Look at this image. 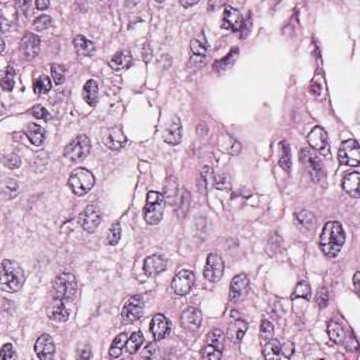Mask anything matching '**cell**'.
<instances>
[{
	"label": "cell",
	"mask_w": 360,
	"mask_h": 360,
	"mask_svg": "<svg viewBox=\"0 0 360 360\" xmlns=\"http://www.w3.org/2000/svg\"><path fill=\"white\" fill-rule=\"evenodd\" d=\"M48 6H49V3H48V2H40V0H38V2H35V7H37L38 10H45Z\"/></svg>",
	"instance_id": "58"
},
{
	"label": "cell",
	"mask_w": 360,
	"mask_h": 360,
	"mask_svg": "<svg viewBox=\"0 0 360 360\" xmlns=\"http://www.w3.org/2000/svg\"><path fill=\"white\" fill-rule=\"evenodd\" d=\"M280 350H281V354L285 357H291V354L294 353V345H293V342H286Z\"/></svg>",
	"instance_id": "56"
},
{
	"label": "cell",
	"mask_w": 360,
	"mask_h": 360,
	"mask_svg": "<svg viewBox=\"0 0 360 360\" xmlns=\"http://www.w3.org/2000/svg\"><path fill=\"white\" fill-rule=\"evenodd\" d=\"M345 231L338 221H329L322 229L320 248L326 258H337L345 244Z\"/></svg>",
	"instance_id": "1"
},
{
	"label": "cell",
	"mask_w": 360,
	"mask_h": 360,
	"mask_svg": "<svg viewBox=\"0 0 360 360\" xmlns=\"http://www.w3.org/2000/svg\"><path fill=\"white\" fill-rule=\"evenodd\" d=\"M51 75H53L55 85H62L65 82V76H66V68L64 65L53 64L51 65Z\"/></svg>",
	"instance_id": "44"
},
{
	"label": "cell",
	"mask_w": 360,
	"mask_h": 360,
	"mask_svg": "<svg viewBox=\"0 0 360 360\" xmlns=\"http://www.w3.org/2000/svg\"><path fill=\"white\" fill-rule=\"evenodd\" d=\"M194 281H196V276L192 270L183 269L174 276L173 281H172V289L177 296H186L187 293H190L194 287Z\"/></svg>",
	"instance_id": "11"
},
{
	"label": "cell",
	"mask_w": 360,
	"mask_h": 360,
	"mask_svg": "<svg viewBox=\"0 0 360 360\" xmlns=\"http://www.w3.org/2000/svg\"><path fill=\"white\" fill-rule=\"evenodd\" d=\"M5 51V40H2V53Z\"/></svg>",
	"instance_id": "61"
},
{
	"label": "cell",
	"mask_w": 360,
	"mask_h": 360,
	"mask_svg": "<svg viewBox=\"0 0 360 360\" xmlns=\"http://www.w3.org/2000/svg\"><path fill=\"white\" fill-rule=\"evenodd\" d=\"M90 140L86 135H78L65 146L64 157L68 158L70 162H81L90 152Z\"/></svg>",
	"instance_id": "6"
},
{
	"label": "cell",
	"mask_w": 360,
	"mask_h": 360,
	"mask_svg": "<svg viewBox=\"0 0 360 360\" xmlns=\"http://www.w3.org/2000/svg\"><path fill=\"white\" fill-rule=\"evenodd\" d=\"M165 194H166V198H168L170 203H173L174 197L177 194V185H176V180L173 177H169L166 185H165Z\"/></svg>",
	"instance_id": "46"
},
{
	"label": "cell",
	"mask_w": 360,
	"mask_h": 360,
	"mask_svg": "<svg viewBox=\"0 0 360 360\" xmlns=\"http://www.w3.org/2000/svg\"><path fill=\"white\" fill-rule=\"evenodd\" d=\"M165 211V197L158 192H148L146 196V204L144 207V218L146 224L149 225H157L161 222Z\"/></svg>",
	"instance_id": "4"
},
{
	"label": "cell",
	"mask_w": 360,
	"mask_h": 360,
	"mask_svg": "<svg viewBox=\"0 0 360 360\" xmlns=\"http://www.w3.org/2000/svg\"><path fill=\"white\" fill-rule=\"evenodd\" d=\"M51 86H53V83H51V79L48 78V76H40V78H37L34 82V85H33V87H34V93L38 94V96H42V94L48 93L49 90H51Z\"/></svg>",
	"instance_id": "39"
},
{
	"label": "cell",
	"mask_w": 360,
	"mask_h": 360,
	"mask_svg": "<svg viewBox=\"0 0 360 360\" xmlns=\"http://www.w3.org/2000/svg\"><path fill=\"white\" fill-rule=\"evenodd\" d=\"M296 221L297 224H298V227L304 229V231H311L314 228V224H315V218H314L313 213H310V211L297 213Z\"/></svg>",
	"instance_id": "36"
},
{
	"label": "cell",
	"mask_w": 360,
	"mask_h": 360,
	"mask_svg": "<svg viewBox=\"0 0 360 360\" xmlns=\"http://www.w3.org/2000/svg\"><path fill=\"white\" fill-rule=\"evenodd\" d=\"M310 297H311V287L308 285L307 280L298 281L296 290H294V294H293V298H305V300H310Z\"/></svg>",
	"instance_id": "43"
},
{
	"label": "cell",
	"mask_w": 360,
	"mask_h": 360,
	"mask_svg": "<svg viewBox=\"0 0 360 360\" xmlns=\"http://www.w3.org/2000/svg\"><path fill=\"white\" fill-rule=\"evenodd\" d=\"M214 182H215V177H214V174H213V172H211L209 168H204L203 170L200 172V174H198V180H197V185H198V189H200V192L207 193V190H209V183L211 185V186H214Z\"/></svg>",
	"instance_id": "33"
},
{
	"label": "cell",
	"mask_w": 360,
	"mask_h": 360,
	"mask_svg": "<svg viewBox=\"0 0 360 360\" xmlns=\"http://www.w3.org/2000/svg\"><path fill=\"white\" fill-rule=\"evenodd\" d=\"M315 301L318 304L320 308H325L328 305V301H329V293H328V289L326 287H321L318 293H317V297H315Z\"/></svg>",
	"instance_id": "48"
},
{
	"label": "cell",
	"mask_w": 360,
	"mask_h": 360,
	"mask_svg": "<svg viewBox=\"0 0 360 360\" xmlns=\"http://www.w3.org/2000/svg\"><path fill=\"white\" fill-rule=\"evenodd\" d=\"M301 161L307 169V173L314 183H318L324 177V166L321 163L320 158L315 155V152L310 148H305L301 151Z\"/></svg>",
	"instance_id": "7"
},
{
	"label": "cell",
	"mask_w": 360,
	"mask_h": 360,
	"mask_svg": "<svg viewBox=\"0 0 360 360\" xmlns=\"http://www.w3.org/2000/svg\"><path fill=\"white\" fill-rule=\"evenodd\" d=\"M273 333H274V328L273 325H272V322L266 320L262 321V325H261L262 339H263V341H270V339L273 338Z\"/></svg>",
	"instance_id": "47"
},
{
	"label": "cell",
	"mask_w": 360,
	"mask_h": 360,
	"mask_svg": "<svg viewBox=\"0 0 360 360\" xmlns=\"http://www.w3.org/2000/svg\"><path fill=\"white\" fill-rule=\"evenodd\" d=\"M248 329V324L242 320H235L228 326L227 338L233 343H239L244 338L245 332Z\"/></svg>",
	"instance_id": "26"
},
{
	"label": "cell",
	"mask_w": 360,
	"mask_h": 360,
	"mask_svg": "<svg viewBox=\"0 0 360 360\" xmlns=\"http://www.w3.org/2000/svg\"><path fill=\"white\" fill-rule=\"evenodd\" d=\"M20 163H21V161H20V158H18L16 153L7 155V157L5 158V161H3V165H5L7 169H12V170L17 169L18 166H20Z\"/></svg>",
	"instance_id": "50"
},
{
	"label": "cell",
	"mask_w": 360,
	"mask_h": 360,
	"mask_svg": "<svg viewBox=\"0 0 360 360\" xmlns=\"http://www.w3.org/2000/svg\"><path fill=\"white\" fill-rule=\"evenodd\" d=\"M328 335L331 338L332 342L338 343V345H342L346 341V333L345 329L341 324H338L337 321H331L328 324Z\"/></svg>",
	"instance_id": "31"
},
{
	"label": "cell",
	"mask_w": 360,
	"mask_h": 360,
	"mask_svg": "<svg viewBox=\"0 0 360 360\" xmlns=\"http://www.w3.org/2000/svg\"><path fill=\"white\" fill-rule=\"evenodd\" d=\"M198 2L197 0H194V2H185V0H182L180 2V5L183 7H190V6H194V5H197Z\"/></svg>",
	"instance_id": "59"
},
{
	"label": "cell",
	"mask_w": 360,
	"mask_h": 360,
	"mask_svg": "<svg viewBox=\"0 0 360 360\" xmlns=\"http://www.w3.org/2000/svg\"><path fill=\"white\" fill-rule=\"evenodd\" d=\"M53 294L55 300L69 302L75 300L78 294V281L72 273H61L54 280Z\"/></svg>",
	"instance_id": "3"
},
{
	"label": "cell",
	"mask_w": 360,
	"mask_h": 360,
	"mask_svg": "<svg viewBox=\"0 0 360 360\" xmlns=\"http://www.w3.org/2000/svg\"><path fill=\"white\" fill-rule=\"evenodd\" d=\"M234 148H233V153L234 155H237V153H239L241 152V145H239V142H234Z\"/></svg>",
	"instance_id": "60"
},
{
	"label": "cell",
	"mask_w": 360,
	"mask_h": 360,
	"mask_svg": "<svg viewBox=\"0 0 360 360\" xmlns=\"http://www.w3.org/2000/svg\"><path fill=\"white\" fill-rule=\"evenodd\" d=\"M222 273H224L222 258L217 253H210L207 262H205V266H204V277L211 283H215L222 277Z\"/></svg>",
	"instance_id": "12"
},
{
	"label": "cell",
	"mask_w": 360,
	"mask_h": 360,
	"mask_svg": "<svg viewBox=\"0 0 360 360\" xmlns=\"http://www.w3.org/2000/svg\"><path fill=\"white\" fill-rule=\"evenodd\" d=\"M250 30H252V16H249L246 20H242V24H241V27L238 29L239 38L245 40L249 35Z\"/></svg>",
	"instance_id": "49"
},
{
	"label": "cell",
	"mask_w": 360,
	"mask_h": 360,
	"mask_svg": "<svg viewBox=\"0 0 360 360\" xmlns=\"http://www.w3.org/2000/svg\"><path fill=\"white\" fill-rule=\"evenodd\" d=\"M242 24V14L233 6H225L222 17H221V27L227 31H238Z\"/></svg>",
	"instance_id": "13"
},
{
	"label": "cell",
	"mask_w": 360,
	"mask_h": 360,
	"mask_svg": "<svg viewBox=\"0 0 360 360\" xmlns=\"http://www.w3.org/2000/svg\"><path fill=\"white\" fill-rule=\"evenodd\" d=\"M103 142L111 151H120L122 146L125 145L127 138H125V135L121 131V128L113 127L110 130H107L105 138H103Z\"/></svg>",
	"instance_id": "18"
},
{
	"label": "cell",
	"mask_w": 360,
	"mask_h": 360,
	"mask_svg": "<svg viewBox=\"0 0 360 360\" xmlns=\"http://www.w3.org/2000/svg\"><path fill=\"white\" fill-rule=\"evenodd\" d=\"M0 359H2V360H13V359H16V353H14V348H13V345H10V343H6V345H3V348H2V352H0Z\"/></svg>",
	"instance_id": "51"
},
{
	"label": "cell",
	"mask_w": 360,
	"mask_h": 360,
	"mask_svg": "<svg viewBox=\"0 0 360 360\" xmlns=\"http://www.w3.org/2000/svg\"><path fill=\"white\" fill-rule=\"evenodd\" d=\"M359 279H360V273H359V272H356V273H354V277H353L354 290H356V291H359V289H360V281H359Z\"/></svg>",
	"instance_id": "57"
},
{
	"label": "cell",
	"mask_w": 360,
	"mask_h": 360,
	"mask_svg": "<svg viewBox=\"0 0 360 360\" xmlns=\"http://www.w3.org/2000/svg\"><path fill=\"white\" fill-rule=\"evenodd\" d=\"M238 55V49H233L231 53H229V55H228L227 58L222 59V61H220L218 64H217V66L218 68H221V69H228L231 65L234 64V59H235V57Z\"/></svg>",
	"instance_id": "54"
},
{
	"label": "cell",
	"mask_w": 360,
	"mask_h": 360,
	"mask_svg": "<svg viewBox=\"0 0 360 360\" xmlns=\"http://www.w3.org/2000/svg\"><path fill=\"white\" fill-rule=\"evenodd\" d=\"M14 87V69L12 66H7L2 73V89L5 92H10Z\"/></svg>",
	"instance_id": "41"
},
{
	"label": "cell",
	"mask_w": 360,
	"mask_h": 360,
	"mask_svg": "<svg viewBox=\"0 0 360 360\" xmlns=\"http://www.w3.org/2000/svg\"><path fill=\"white\" fill-rule=\"evenodd\" d=\"M203 315L197 308H186L180 315V322L189 331H198L201 326Z\"/></svg>",
	"instance_id": "17"
},
{
	"label": "cell",
	"mask_w": 360,
	"mask_h": 360,
	"mask_svg": "<svg viewBox=\"0 0 360 360\" xmlns=\"http://www.w3.org/2000/svg\"><path fill=\"white\" fill-rule=\"evenodd\" d=\"M40 53V38L33 33H27L21 41V54L24 59H34Z\"/></svg>",
	"instance_id": "19"
},
{
	"label": "cell",
	"mask_w": 360,
	"mask_h": 360,
	"mask_svg": "<svg viewBox=\"0 0 360 360\" xmlns=\"http://www.w3.org/2000/svg\"><path fill=\"white\" fill-rule=\"evenodd\" d=\"M34 349L38 359L49 360L53 359L54 353H55V343H54L53 338L47 335V333H44L37 339Z\"/></svg>",
	"instance_id": "14"
},
{
	"label": "cell",
	"mask_w": 360,
	"mask_h": 360,
	"mask_svg": "<svg viewBox=\"0 0 360 360\" xmlns=\"http://www.w3.org/2000/svg\"><path fill=\"white\" fill-rule=\"evenodd\" d=\"M166 269V259L161 255H152L149 258H146L145 263H144V272L146 276L153 277L161 274Z\"/></svg>",
	"instance_id": "21"
},
{
	"label": "cell",
	"mask_w": 360,
	"mask_h": 360,
	"mask_svg": "<svg viewBox=\"0 0 360 360\" xmlns=\"http://www.w3.org/2000/svg\"><path fill=\"white\" fill-rule=\"evenodd\" d=\"M73 47L81 57H89L94 53V44L83 35H76L73 38Z\"/></svg>",
	"instance_id": "28"
},
{
	"label": "cell",
	"mask_w": 360,
	"mask_h": 360,
	"mask_svg": "<svg viewBox=\"0 0 360 360\" xmlns=\"http://www.w3.org/2000/svg\"><path fill=\"white\" fill-rule=\"evenodd\" d=\"M68 185L75 196H85L94 186V176L90 170L85 168L75 169L70 173Z\"/></svg>",
	"instance_id": "5"
},
{
	"label": "cell",
	"mask_w": 360,
	"mask_h": 360,
	"mask_svg": "<svg viewBox=\"0 0 360 360\" xmlns=\"http://www.w3.org/2000/svg\"><path fill=\"white\" fill-rule=\"evenodd\" d=\"M25 135L30 140V142L35 146H41L44 144V141L47 138V133L45 130L37 124H30L27 130H25Z\"/></svg>",
	"instance_id": "27"
},
{
	"label": "cell",
	"mask_w": 360,
	"mask_h": 360,
	"mask_svg": "<svg viewBox=\"0 0 360 360\" xmlns=\"http://www.w3.org/2000/svg\"><path fill=\"white\" fill-rule=\"evenodd\" d=\"M280 166H281V169H285L287 173H290V169H291V151H290V146H289V144L286 142V141H283V142H280Z\"/></svg>",
	"instance_id": "35"
},
{
	"label": "cell",
	"mask_w": 360,
	"mask_h": 360,
	"mask_svg": "<svg viewBox=\"0 0 360 360\" xmlns=\"http://www.w3.org/2000/svg\"><path fill=\"white\" fill-rule=\"evenodd\" d=\"M207 345L222 352L224 348H225V335H224V332H221L220 329H214V331L210 332L209 337H207Z\"/></svg>",
	"instance_id": "34"
},
{
	"label": "cell",
	"mask_w": 360,
	"mask_h": 360,
	"mask_svg": "<svg viewBox=\"0 0 360 360\" xmlns=\"http://www.w3.org/2000/svg\"><path fill=\"white\" fill-rule=\"evenodd\" d=\"M79 222L86 233H94L101 222V211L96 204H90L79 215Z\"/></svg>",
	"instance_id": "10"
},
{
	"label": "cell",
	"mask_w": 360,
	"mask_h": 360,
	"mask_svg": "<svg viewBox=\"0 0 360 360\" xmlns=\"http://www.w3.org/2000/svg\"><path fill=\"white\" fill-rule=\"evenodd\" d=\"M144 342V337L141 332H134L131 338L127 339V345H125V350H127L130 354H134L138 352V349L141 348V345Z\"/></svg>",
	"instance_id": "40"
},
{
	"label": "cell",
	"mask_w": 360,
	"mask_h": 360,
	"mask_svg": "<svg viewBox=\"0 0 360 360\" xmlns=\"http://www.w3.org/2000/svg\"><path fill=\"white\" fill-rule=\"evenodd\" d=\"M51 23H53V20H51L49 16H47V14H41V16H38V17L33 21V29H34L35 31H42V30L48 29V27L51 25Z\"/></svg>",
	"instance_id": "45"
},
{
	"label": "cell",
	"mask_w": 360,
	"mask_h": 360,
	"mask_svg": "<svg viewBox=\"0 0 360 360\" xmlns=\"http://www.w3.org/2000/svg\"><path fill=\"white\" fill-rule=\"evenodd\" d=\"M281 346H280L279 341H274V339H270L269 342L265 345V349H263V356L265 359H279L281 356Z\"/></svg>",
	"instance_id": "37"
},
{
	"label": "cell",
	"mask_w": 360,
	"mask_h": 360,
	"mask_svg": "<svg viewBox=\"0 0 360 360\" xmlns=\"http://www.w3.org/2000/svg\"><path fill=\"white\" fill-rule=\"evenodd\" d=\"M249 290V279L246 274H238L235 276L231 281V289H229V298L231 301H239L242 297Z\"/></svg>",
	"instance_id": "16"
},
{
	"label": "cell",
	"mask_w": 360,
	"mask_h": 360,
	"mask_svg": "<svg viewBox=\"0 0 360 360\" xmlns=\"http://www.w3.org/2000/svg\"><path fill=\"white\" fill-rule=\"evenodd\" d=\"M169 329H170V322H169V320L165 315L158 314V315H155V317L152 318L151 331L152 335H153V338H155L157 341H161V339H163V338L166 337Z\"/></svg>",
	"instance_id": "24"
},
{
	"label": "cell",
	"mask_w": 360,
	"mask_h": 360,
	"mask_svg": "<svg viewBox=\"0 0 360 360\" xmlns=\"http://www.w3.org/2000/svg\"><path fill=\"white\" fill-rule=\"evenodd\" d=\"M308 144L315 151L325 153L328 151V146H329V140H328L325 130L322 127L314 128L313 131L308 134Z\"/></svg>",
	"instance_id": "15"
},
{
	"label": "cell",
	"mask_w": 360,
	"mask_h": 360,
	"mask_svg": "<svg viewBox=\"0 0 360 360\" xmlns=\"http://www.w3.org/2000/svg\"><path fill=\"white\" fill-rule=\"evenodd\" d=\"M144 314V300L141 296L130 297L124 304L121 311V320L125 324H131L138 321Z\"/></svg>",
	"instance_id": "9"
},
{
	"label": "cell",
	"mask_w": 360,
	"mask_h": 360,
	"mask_svg": "<svg viewBox=\"0 0 360 360\" xmlns=\"http://www.w3.org/2000/svg\"><path fill=\"white\" fill-rule=\"evenodd\" d=\"M221 354H222V352H220L218 349H215V348H213V346L207 345V346H205V349H204V352H203V357L204 359L218 360V359H221Z\"/></svg>",
	"instance_id": "53"
},
{
	"label": "cell",
	"mask_w": 360,
	"mask_h": 360,
	"mask_svg": "<svg viewBox=\"0 0 360 360\" xmlns=\"http://www.w3.org/2000/svg\"><path fill=\"white\" fill-rule=\"evenodd\" d=\"M83 99L89 106H96L99 100V86L96 81H87L83 86Z\"/></svg>",
	"instance_id": "29"
},
{
	"label": "cell",
	"mask_w": 360,
	"mask_h": 360,
	"mask_svg": "<svg viewBox=\"0 0 360 360\" xmlns=\"http://www.w3.org/2000/svg\"><path fill=\"white\" fill-rule=\"evenodd\" d=\"M133 64V57L131 54L127 53V51H120L117 53L116 55H113V58L110 59V66L114 70H122L127 69L130 65Z\"/></svg>",
	"instance_id": "30"
},
{
	"label": "cell",
	"mask_w": 360,
	"mask_h": 360,
	"mask_svg": "<svg viewBox=\"0 0 360 360\" xmlns=\"http://www.w3.org/2000/svg\"><path fill=\"white\" fill-rule=\"evenodd\" d=\"M31 114L35 117V118H38V120H49V114H48V111L45 110V107H42L41 105H37L34 106L33 109H31Z\"/></svg>",
	"instance_id": "52"
},
{
	"label": "cell",
	"mask_w": 360,
	"mask_h": 360,
	"mask_svg": "<svg viewBox=\"0 0 360 360\" xmlns=\"http://www.w3.org/2000/svg\"><path fill=\"white\" fill-rule=\"evenodd\" d=\"M120 238H121V227H120L118 222H114V224L109 228V231H107V238H106L107 245L114 246V245H117L120 242Z\"/></svg>",
	"instance_id": "42"
},
{
	"label": "cell",
	"mask_w": 360,
	"mask_h": 360,
	"mask_svg": "<svg viewBox=\"0 0 360 360\" xmlns=\"http://www.w3.org/2000/svg\"><path fill=\"white\" fill-rule=\"evenodd\" d=\"M190 53H192L193 59L198 62V64H204L207 61V55H209V45L204 40V37H198L194 38L190 44Z\"/></svg>",
	"instance_id": "25"
},
{
	"label": "cell",
	"mask_w": 360,
	"mask_h": 360,
	"mask_svg": "<svg viewBox=\"0 0 360 360\" xmlns=\"http://www.w3.org/2000/svg\"><path fill=\"white\" fill-rule=\"evenodd\" d=\"M158 354V348L155 346V343H149L148 346L145 348V350L142 352V357H151V359H153V357H157Z\"/></svg>",
	"instance_id": "55"
},
{
	"label": "cell",
	"mask_w": 360,
	"mask_h": 360,
	"mask_svg": "<svg viewBox=\"0 0 360 360\" xmlns=\"http://www.w3.org/2000/svg\"><path fill=\"white\" fill-rule=\"evenodd\" d=\"M127 333L124 332V333H120V335L113 341L110 348V353H109V356H110L111 359H116V357H120V356H121L124 349H125V345H127Z\"/></svg>",
	"instance_id": "32"
},
{
	"label": "cell",
	"mask_w": 360,
	"mask_h": 360,
	"mask_svg": "<svg viewBox=\"0 0 360 360\" xmlns=\"http://www.w3.org/2000/svg\"><path fill=\"white\" fill-rule=\"evenodd\" d=\"M2 193L5 198H14L18 194V183L14 179H5L2 182Z\"/></svg>",
	"instance_id": "38"
},
{
	"label": "cell",
	"mask_w": 360,
	"mask_h": 360,
	"mask_svg": "<svg viewBox=\"0 0 360 360\" xmlns=\"http://www.w3.org/2000/svg\"><path fill=\"white\" fill-rule=\"evenodd\" d=\"M342 187L346 194H349L350 197L359 198L360 197V173L359 172H350V173L345 174V177L342 180Z\"/></svg>",
	"instance_id": "22"
},
{
	"label": "cell",
	"mask_w": 360,
	"mask_h": 360,
	"mask_svg": "<svg viewBox=\"0 0 360 360\" xmlns=\"http://www.w3.org/2000/svg\"><path fill=\"white\" fill-rule=\"evenodd\" d=\"M65 304L66 302L54 298V302L48 307V318L54 322H66L69 320V310Z\"/></svg>",
	"instance_id": "23"
},
{
	"label": "cell",
	"mask_w": 360,
	"mask_h": 360,
	"mask_svg": "<svg viewBox=\"0 0 360 360\" xmlns=\"http://www.w3.org/2000/svg\"><path fill=\"white\" fill-rule=\"evenodd\" d=\"M24 279H25V274L18 263L9 261V259L3 261L2 263V286L5 290L16 293L23 287Z\"/></svg>",
	"instance_id": "2"
},
{
	"label": "cell",
	"mask_w": 360,
	"mask_h": 360,
	"mask_svg": "<svg viewBox=\"0 0 360 360\" xmlns=\"http://www.w3.org/2000/svg\"><path fill=\"white\" fill-rule=\"evenodd\" d=\"M338 159L342 165L346 166H359L360 163V148L357 141L356 140H349L345 141L339 152H338Z\"/></svg>",
	"instance_id": "8"
},
{
	"label": "cell",
	"mask_w": 360,
	"mask_h": 360,
	"mask_svg": "<svg viewBox=\"0 0 360 360\" xmlns=\"http://www.w3.org/2000/svg\"><path fill=\"white\" fill-rule=\"evenodd\" d=\"M183 137V128H182V122L177 117H173V120L170 121L169 127L165 130L163 133V141L166 144L170 145H177Z\"/></svg>",
	"instance_id": "20"
}]
</instances>
